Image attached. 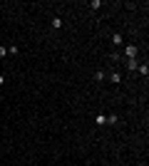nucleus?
Segmentation results:
<instances>
[{
  "label": "nucleus",
  "instance_id": "f257e3e1",
  "mask_svg": "<svg viewBox=\"0 0 149 166\" xmlns=\"http://www.w3.org/2000/svg\"><path fill=\"white\" fill-rule=\"evenodd\" d=\"M124 52H127V57H129V60H134V57H137V47H134V45L124 47Z\"/></svg>",
  "mask_w": 149,
  "mask_h": 166
},
{
  "label": "nucleus",
  "instance_id": "f03ea898",
  "mask_svg": "<svg viewBox=\"0 0 149 166\" xmlns=\"http://www.w3.org/2000/svg\"><path fill=\"white\" fill-rule=\"evenodd\" d=\"M112 42H114V45H122V42H124V37H122L119 32H114V35H112Z\"/></svg>",
  "mask_w": 149,
  "mask_h": 166
},
{
  "label": "nucleus",
  "instance_id": "7ed1b4c3",
  "mask_svg": "<svg viewBox=\"0 0 149 166\" xmlns=\"http://www.w3.org/2000/svg\"><path fill=\"white\" fill-rule=\"evenodd\" d=\"M109 79H112V82H114V84H119V82H122V75H119V72H114V75H112Z\"/></svg>",
  "mask_w": 149,
  "mask_h": 166
},
{
  "label": "nucleus",
  "instance_id": "20e7f679",
  "mask_svg": "<svg viewBox=\"0 0 149 166\" xmlns=\"http://www.w3.org/2000/svg\"><path fill=\"white\" fill-rule=\"evenodd\" d=\"M52 27H55V30L62 27V20H60V17H52Z\"/></svg>",
  "mask_w": 149,
  "mask_h": 166
},
{
  "label": "nucleus",
  "instance_id": "39448f33",
  "mask_svg": "<svg viewBox=\"0 0 149 166\" xmlns=\"http://www.w3.org/2000/svg\"><path fill=\"white\" fill-rule=\"evenodd\" d=\"M127 67H129V69H137L139 65H137V60H127Z\"/></svg>",
  "mask_w": 149,
  "mask_h": 166
},
{
  "label": "nucleus",
  "instance_id": "423d86ee",
  "mask_svg": "<svg viewBox=\"0 0 149 166\" xmlns=\"http://www.w3.org/2000/svg\"><path fill=\"white\" fill-rule=\"evenodd\" d=\"M137 69H139V72H142V75H144V77H147V75H149V67H147V65H139V67H137Z\"/></svg>",
  "mask_w": 149,
  "mask_h": 166
},
{
  "label": "nucleus",
  "instance_id": "0eeeda50",
  "mask_svg": "<svg viewBox=\"0 0 149 166\" xmlns=\"http://www.w3.org/2000/svg\"><path fill=\"white\" fill-rule=\"evenodd\" d=\"M5 52H8V47H0V57H5Z\"/></svg>",
  "mask_w": 149,
  "mask_h": 166
}]
</instances>
